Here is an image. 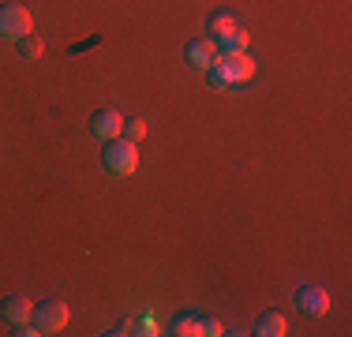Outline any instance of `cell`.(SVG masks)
Listing matches in <instances>:
<instances>
[{"instance_id":"obj_8","label":"cell","mask_w":352,"mask_h":337,"mask_svg":"<svg viewBox=\"0 0 352 337\" xmlns=\"http://www.w3.org/2000/svg\"><path fill=\"white\" fill-rule=\"evenodd\" d=\"M214 45H217V56H236V53H248V30H244V27H236V30L225 34V38H214Z\"/></svg>"},{"instance_id":"obj_11","label":"cell","mask_w":352,"mask_h":337,"mask_svg":"<svg viewBox=\"0 0 352 337\" xmlns=\"http://www.w3.org/2000/svg\"><path fill=\"white\" fill-rule=\"evenodd\" d=\"M240 27V23L236 19H232V15H214V19H210V38H225V34H229V30H236Z\"/></svg>"},{"instance_id":"obj_12","label":"cell","mask_w":352,"mask_h":337,"mask_svg":"<svg viewBox=\"0 0 352 337\" xmlns=\"http://www.w3.org/2000/svg\"><path fill=\"white\" fill-rule=\"evenodd\" d=\"M176 334L180 337H199L203 334V323H199V318H180V323H176Z\"/></svg>"},{"instance_id":"obj_1","label":"cell","mask_w":352,"mask_h":337,"mask_svg":"<svg viewBox=\"0 0 352 337\" xmlns=\"http://www.w3.org/2000/svg\"><path fill=\"white\" fill-rule=\"evenodd\" d=\"M255 75V61L248 53H236V56H217L214 67H210V83L217 90H232V87H244V83Z\"/></svg>"},{"instance_id":"obj_15","label":"cell","mask_w":352,"mask_h":337,"mask_svg":"<svg viewBox=\"0 0 352 337\" xmlns=\"http://www.w3.org/2000/svg\"><path fill=\"white\" fill-rule=\"evenodd\" d=\"M199 323H203V337H217V334H221V323H217V318H199Z\"/></svg>"},{"instance_id":"obj_3","label":"cell","mask_w":352,"mask_h":337,"mask_svg":"<svg viewBox=\"0 0 352 337\" xmlns=\"http://www.w3.org/2000/svg\"><path fill=\"white\" fill-rule=\"evenodd\" d=\"M27 34H34V15L23 4H4L0 8V38L8 41H23Z\"/></svg>"},{"instance_id":"obj_13","label":"cell","mask_w":352,"mask_h":337,"mask_svg":"<svg viewBox=\"0 0 352 337\" xmlns=\"http://www.w3.org/2000/svg\"><path fill=\"white\" fill-rule=\"evenodd\" d=\"M124 139H131V142H139L142 139V135H146V124H142V120H124Z\"/></svg>"},{"instance_id":"obj_9","label":"cell","mask_w":352,"mask_h":337,"mask_svg":"<svg viewBox=\"0 0 352 337\" xmlns=\"http://www.w3.org/2000/svg\"><path fill=\"white\" fill-rule=\"evenodd\" d=\"M0 315H4L12 326H19V323H30L34 307H30V300H27V296H8V300H4V307H0Z\"/></svg>"},{"instance_id":"obj_6","label":"cell","mask_w":352,"mask_h":337,"mask_svg":"<svg viewBox=\"0 0 352 337\" xmlns=\"http://www.w3.org/2000/svg\"><path fill=\"white\" fill-rule=\"evenodd\" d=\"M296 307L307 311V315H326V311H330V296H326L322 289H315V285H304V289L296 292Z\"/></svg>"},{"instance_id":"obj_2","label":"cell","mask_w":352,"mask_h":337,"mask_svg":"<svg viewBox=\"0 0 352 337\" xmlns=\"http://www.w3.org/2000/svg\"><path fill=\"white\" fill-rule=\"evenodd\" d=\"M105 168L113 176H131L139 168V146L131 139H113L105 146Z\"/></svg>"},{"instance_id":"obj_5","label":"cell","mask_w":352,"mask_h":337,"mask_svg":"<svg viewBox=\"0 0 352 337\" xmlns=\"http://www.w3.org/2000/svg\"><path fill=\"white\" fill-rule=\"evenodd\" d=\"M90 128H94L98 139H105V142H113V139H120V131H124V116L120 113H113V109H102V113L90 120Z\"/></svg>"},{"instance_id":"obj_14","label":"cell","mask_w":352,"mask_h":337,"mask_svg":"<svg viewBox=\"0 0 352 337\" xmlns=\"http://www.w3.org/2000/svg\"><path fill=\"white\" fill-rule=\"evenodd\" d=\"M23 56H27V61H38V56H41V41L34 38V34L23 38Z\"/></svg>"},{"instance_id":"obj_16","label":"cell","mask_w":352,"mask_h":337,"mask_svg":"<svg viewBox=\"0 0 352 337\" xmlns=\"http://www.w3.org/2000/svg\"><path fill=\"white\" fill-rule=\"evenodd\" d=\"M139 326H142V330H139V334H157V323H154V315H146V318H142V323H139Z\"/></svg>"},{"instance_id":"obj_7","label":"cell","mask_w":352,"mask_h":337,"mask_svg":"<svg viewBox=\"0 0 352 337\" xmlns=\"http://www.w3.org/2000/svg\"><path fill=\"white\" fill-rule=\"evenodd\" d=\"M217 61V45H214V38H206V41H191L188 45V64L191 67H199V72H210Z\"/></svg>"},{"instance_id":"obj_4","label":"cell","mask_w":352,"mask_h":337,"mask_svg":"<svg viewBox=\"0 0 352 337\" xmlns=\"http://www.w3.org/2000/svg\"><path fill=\"white\" fill-rule=\"evenodd\" d=\"M68 303L64 300H49V303H38L34 315H30V323H34L38 334H60L64 326H68Z\"/></svg>"},{"instance_id":"obj_10","label":"cell","mask_w":352,"mask_h":337,"mask_svg":"<svg viewBox=\"0 0 352 337\" xmlns=\"http://www.w3.org/2000/svg\"><path fill=\"white\" fill-rule=\"evenodd\" d=\"M255 334H258V337H285V318L278 315V311H270V315L258 318Z\"/></svg>"}]
</instances>
